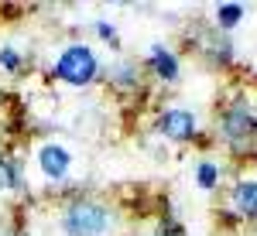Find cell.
Segmentation results:
<instances>
[{"instance_id": "6da1fadb", "label": "cell", "mask_w": 257, "mask_h": 236, "mask_svg": "<svg viewBox=\"0 0 257 236\" xmlns=\"http://www.w3.org/2000/svg\"><path fill=\"white\" fill-rule=\"evenodd\" d=\"M52 76L59 79V82H65V86H89V82L99 76L96 52H93L89 45H82V41L65 45L59 62H55V69H52Z\"/></svg>"}, {"instance_id": "7a4b0ae2", "label": "cell", "mask_w": 257, "mask_h": 236, "mask_svg": "<svg viewBox=\"0 0 257 236\" xmlns=\"http://www.w3.org/2000/svg\"><path fill=\"white\" fill-rule=\"evenodd\" d=\"M110 222L113 216L106 205H99L93 198H76L62 216V229L69 236H103L110 229Z\"/></svg>"}, {"instance_id": "3957f363", "label": "cell", "mask_w": 257, "mask_h": 236, "mask_svg": "<svg viewBox=\"0 0 257 236\" xmlns=\"http://www.w3.org/2000/svg\"><path fill=\"white\" fill-rule=\"evenodd\" d=\"M219 137L226 140L233 151L250 147V140L257 137V117L250 113L247 103H233V106L223 110V117H219Z\"/></svg>"}, {"instance_id": "277c9868", "label": "cell", "mask_w": 257, "mask_h": 236, "mask_svg": "<svg viewBox=\"0 0 257 236\" xmlns=\"http://www.w3.org/2000/svg\"><path fill=\"white\" fill-rule=\"evenodd\" d=\"M158 134L168 140H178V144H185V140L196 137V117L189 113V110H182V106H172V110H165L158 117Z\"/></svg>"}, {"instance_id": "5b68a950", "label": "cell", "mask_w": 257, "mask_h": 236, "mask_svg": "<svg viewBox=\"0 0 257 236\" xmlns=\"http://www.w3.org/2000/svg\"><path fill=\"white\" fill-rule=\"evenodd\" d=\"M38 164H41V171H45V178L62 181V178L69 175V168H72V154L62 144H45L38 151Z\"/></svg>"}, {"instance_id": "8992f818", "label": "cell", "mask_w": 257, "mask_h": 236, "mask_svg": "<svg viewBox=\"0 0 257 236\" xmlns=\"http://www.w3.org/2000/svg\"><path fill=\"white\" fill-rule=\"evenodd\" d=\"M144 65H148V72L155 79H161V82H175L178 79V59H175V52H168L165 45H151Z\"/></svg>"}, {"instance_id": "52a82bcc", "label": "cell", "mask_w": 257, "mask_h": 236, "mask_svg": "<svg viewBox=\"0 0 257 236\" xmlns=\"http://www.w3.org/2000/svg\"><path fill=\"white\" fill-rule=\"evenodd\" d=\"M233 209H237L243 219H257V181H240L237 188H233Z\"/></svg>"}, {"instance_id": "ba28073f", "label": "cell", "mask_w": 257, "mask_h": 236, "mask_svg": "<svg viewBox=\"0 0 257 236\" xmlns=\"http://www.w3.org/2000/svg\"><path fill=\"white\" fill-rule=\"evenodd\" d=\"M240 21H243V4H219L216 7V24L223 28V31L237 28Z\"/></svg>"}, {"instance_id": "9c48e42d", "label": "cell", "mask_w": 257, "mask_h": 236, "mask_svg": "<svg viewBox=\"0 0 257 236\" xmlns=\"http://www.w3.org/2000/svg\"><path fill=\"white\" fill-rule=\"evenodd\" d=\"M196 185L199 188H216L219 185V164H213V161H199V168H196Z\"/></svg>"}, {"instance_id": "30bf717a", "label": "cell", "mask_w": 257, "mask_h": 236, "mask_svg": "<svg viewBox=\"0 0 257 236\" xmlns=\"http://www.w3.org/2000/svg\"><path fill=\"white\" fill-rule=\"evenodd\" d=\"M138 65H120V69H113V72H110V82H113V86H127V89H134V86H138Z\"/></svg>"}, {"instance_id": "8fae6325", "label": "cell", "mask_w": 257, "mask_h": 236, "mask_svg": "<svg viewBox=\"0 0 257 236\" xmlns=\"http://www.w3.org/2000/svg\"><path fill=\"white\" fill-rule=\"evenodd\" d=\"M18 188V168L11 157H0V192H11Z\"/></svg>"}, {"instance_id": "7c38bea8", "label": "cell", "mask_w": 257, "mask_h": 236, "mask_svg": "<svg viewBox=\"0 0 257 236\" xmlns=\"http://www.w3.org/2000/svg\"><path fill=\"white\" fill-rule=\"evenodd\" d=\"M0 65H4L7 72H18V65H21L18 52H14V48H0Z\"/></svg>"}, {"instance_id": "4fadbf2b", "label": "cell", "mask_w": 257, "mask_h": 236, "mask_svg": "<svg viewBox=\"0 0 257 236\" xmlns=\"http://www.w3.org/2000/svg\"><path fill=\"white\" fill-rule=\"evenodd\" d=\"M96 35H99V38H106V41H113V38H117L113 24H106V21H96Z\"/></svg>"}]
</instances>
